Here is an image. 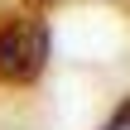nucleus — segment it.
Instances as JSON below:
<instances>
[{"instance_id":"1","label":"nucleus","mask_w":130,"mask_h":130,"mask_svg":"<svg viewBox=\"0 0 130 130\" xmlns=\"http://www.w3.org/2000/svg\"><path fill=\"white\" fill-rule=\"evenodd\" d=\"M48 68V29L43 19H10L0 29V82L24 87Z\"/></svg>"},{"instance_id":"2","label":"nucleus","mask_w":130,"mask_h":130,"mask_svg":"<svg viewBox=\"0 0 130 130\" xmlns=\"http://www.w3.org/2000/svg\"><path fill=\"white\" fill-rule=\"evenodd\" d=\"M106 130H130V106H125V111H121V116H116V121H111Z\"/></svg>"}]
</instances>
